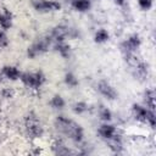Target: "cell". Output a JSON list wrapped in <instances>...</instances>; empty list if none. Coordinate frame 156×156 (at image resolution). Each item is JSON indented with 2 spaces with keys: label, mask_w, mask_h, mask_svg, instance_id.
<instances>
[{
  "label": "cell",
  "mask_w": 156,
  "mask_h": 156,
  "mask_svg": "<svg viewBox=\"0 0 156 156\" xmlns=\"http://www.w3.org/2000/svg\"><path fill=\"white\" fill-rule=\"evenodd\" d=\"M56 127L57 129H60L62 133L67 134L69 138H72L74 141H80L83 139V129L79 124H77L76 122L63 117V116H58L56 118Z\"/></svg>",
  "instance_id": "6da1fadb"
},
{
  "label": "cell",
  "mask_w": 156,
  "mask_h": 156,
  "mask_svg": "<svg viewBox=\"0 0 156 156\" xmlns=\"http://www.w3.org/2000/svg\"><path fill=\"white\" fill-rule=\"evenodd\" d=\"M21 80L27 85L32 88H39L45 82V77L41 72H27L21 74Z\"/></svg>",
  "instance_id": "7a4b0ae2"
},
{
  "label": "cell",
  "mask_w": 156,
  "mask_h": 156,
  "mask_svg": "<svg viewBox=\"0 0 156 156\" xmlns=\"http://www.w3.org/2000/svg\"><path fill=\"white\" fill-rule=\"evenodd\" d=\"M34 9L40 12H48V11H57L61 9V5L57 1L54 0H37L33 2Z\"/></svg>",
  "instance_id": "3957f363"
},
{
  "label": "cell",
  "mask_w": 156,
  "mask_h": 156,
  "mask_svg": "<svg viewBox=\"0 0 156 156\" xmlns=\"http://www.w3.org/2000/svg\"><path fill=\"white\" fill-rule=\"evenodd\" d=\"M96 90H98L102 96H105V98L108 99V100H115V99L117 98V91L115 90V88H112V87H111L107 82H105V80H101V82L98 83Z\"/></svg>",
  "instance_id": "277c9868"
},
{
  "label": "cell",
  "mask_w": 156,
  "mask_h": 156,
  "mask_svg": "<svg viewBox=\"0 0 156 156\" xmlns=\"http://www.w3.org/2000/svg\"><path fill=\"white\" fill-rule=\"evenodd\" d=\"M27 121H29V123H27V128L29 134H32L33 136H40L43 133V129L40 127V124L38 123V119L35 117H29L27 118Z\"/></svg>",
  "instance_id": "5b68a950"
},
{
  "label": "cell",
  "mask_w": 156,
  "mask_h": 156,
  "mask_svg": "<svg viewBox=\"0 0 156 156\" xmlns=\"http://www.w3.org/2000/svg\"><path fill=\"white\" fill-rule=\"evenodd\" d=\"M46 46H48L46 43L43 41V40H40V41L33 44L30 48H28V56H29L30 58H34L35 56L43 54V52L46 50Z\"/></svg>",
  "instance_id": "8992f818"
},
{
  "label": "cell",
  "mask_w": 156,
  "mask_h": 156,
  "mask_svg": "<svg viewBox=\"0 0 156 156\" xmlns=\"http://www.w3.org/2000/svg\"><path fill=\"white\" fill-rule=\"evenodd\" d=\"M139 45H140V38H139L138 34H133V35H130V37L123 43V46L126 48V50H127L128 52L136 50V49L139 48Z\"/></svg>",
  "instance_id": "52a82bcc"
},
{
  "label": "cell",
  "mask_w": 156,
  "mask_h": 156,
  "mask_svg": "<svg viewBox=\"0 0 156 156\" xmlns=\"http://www.w3.org/2000/svg\"><path fill=\"white\" fill-rule=\"evenodd\" d=\"M99 134L104 138V139H112L116 134V128L112 124H102L99 128Z\"/></svg>",
  "instance_id": "ba28073f"
},
{
  "label": "cell",
  "mask_w": 156,
  "mask_h": 156,
  "mask_svg": "<svg viewBox=\"0 0 156 156\" xmlns=\"http://www.w3.org/2000/svg\"><path fill=\"white\" fill-rule=\"evenodd\" d=\"M2 73L5 74L6 78H9L11 80H16L21 77V73H20L18 68L15 67V66H5L4 69H2Z\"/></svg>",
  "instance_id": "9c48e42d"
},
{
  "label": "cell",
  "mask_w": 156,
  "mask_h": 156,
  "mask_svg": "<svg viewBox=\"0 0 156 156\" xmlns=\"http://www.w3.org/2000/svg\"><path fill=\"white\" fill-rule=\"evenodd\" d=\"M72 6L74 10L84 12L90 9L91 2H90V0H72Z\"/></svg>",
  "instance_id": "30bf717a"
},
{
  "label": "cell",
  "mask_w": 156,
  "mask_h": 156,
  "mask_svg": "<svg viewBox=\"0 0 156 156\" xmlns=\"http://www.w3.org/2000/svg\"><path fill=\"white\" fill-rule=\"evenodd\" d=\"M133 111L135 115V118L139 121H146V116H147V108L140 106V105H133Z\"/></svg>",
  "instance_id": "8fae6325"
},
{
  "label": "cell",
  "mask_w": 156,
  "mask_h": 156,
  "mask_svg": "<svg viewBox=\"0 0 156 156\" xmlns=\"http://www.w3.org/2000/svg\"><path fill=\"white\" fill-rule=\"evenodd\" d=\"M108 38H110V35H108V32H107L106 29H99V30L95 33V35H94L95 43H99V44L107 41Z\"/></svg>",
  "instance_id": "7c38bea8"
},
{
  "label": "cell",
  "mask_w": 156,
  "mask_h": 156,
  "mask_svg": "<svg viewBox=\"0 0 156 156\" xmlns=\"http://www.w3.org/2000/svg\"><path fill=\"white\" fill-rule=\"evenodd\" d=\"M145 101H146V105L150 107V110L155 108V91L154 90H147L145 93Z\"/></svg>",
  "instance_id": "4fadbf2b"
},
{
  "label": "cell",
  "mask_w": 156,
  "mask_h": 156,
  "mask_svg": "<svg viewBox=\"0 0 156 156\" xmlns=\"http://www.w3.org/2000/svg\"><path fill=\"white\" fill-rule=\"evenodd\" d=\"M0 26L2 29H9L11 27V15H9V12L0 15Z\"/></svg>",
  "instance_id": "5bb4252c"
},
{
  "label": "cell",
  "mask_w": 156,
  "mask_h": 156,
  "mask_svg": "<svg viewBox=\"0 0 156 156\" xmlns=\"http://www.w3.org/2000/svg\"><path fill=\"white\" fill-rule=\"evenodd\" d=\"M50 104H51V106H52L54 108H63V106H65V100H63L62 96L55 95V96L51 99Z\"/></svg>",
  "instance_id": "9a60e30c"
},
{
  "label": "cell",
  "mask_w": 156,
  "mask_h": 156,
  "mask_svg": "<svg viewBox=\"0 0 156 156\" xmlns=\"http://www.w3.org/2000/svg\"><path fill=\"white\" fill-rule=\"evenodd\" d=\"M56 50L61 54V56H63V57H68V55H69V46L67 45V44H65V43H62V41H60L57 45H56Z\"/></svg>",
  "instance_id": "2e32d148"
},
{
  "label": "cell",
  "mask_w": 156,
  "mask_h": 156,
  "mask_svg": "<svg viewBox=\"0 0 156 156\" xmlns=\"http://www.w3.org/2000/svg\"><path fill=\"white\" fill-rule=\"evenodd\" d=\"M65 83L68 85V87H77L78 85V79L76 78V76L73 73H67L65 76Z\"/></svg>",
  "instance_id": "e0dca14e"
},
{
  "label": "cell",
  "mask_w": 156,
  "mask_h": 156,
  "mask_svg": "<svg viewBox=\"0 0 156 156\" xmlns=\"http://www.w3.org/2000/svg\"><path fill=\"white\" fill-rule=\"evenodd\" d=\"M87 110H88V105H87L85 102H83V101L77 102V104L73 106V111H74L76 113H78V115H80V113L85 112Z\"/></svg>",
  "instance_id": "ac0fdd59"
},
{
  "label": "cell",
  "mask_w": 156,
  "mask_h": 156,
  "mask_svg": "<svg viewBox=\"0 0 156 156\" xmlns=\"http://www.w3.org/2000/svg\"><path fill=\"white\" fill-rule=\"evenodd\" d=\"M99 115H100V118L104 119V121H110L112 118V113L107 107H101Z\"/></svg>",
  "instance_id": "d6986e66"
},
{
  "label": "cell",
  "mask_w": 156,
  "mask_h": 156,
  "mask_svg": "<svg viewBox=\"0 0 156 156\" xmlns=\"http://www.w3.org/2000/svg\"><path fill=\"white\" fill-rule=\"evenodd\" d=\"M146 122H149V123H150V126H151L152 128H155V124H156V118H155V113H154V110H147Z\"/></svg>",
  "instance_id": "ffe728a7"
},
{
  "label": "cell",
  "mask_w": 156,
  "mask_h": 156,
  "mask_svg": "<svg viewBox=\"0 0 156 156\" xmlns=\"http://www.w3.org/2000/svg\"><path fill=\"white\" fill-rule=\"evenodd\" d=\"M138 4L143 10H149L152 6V0H138Z\"/></svg>",
  "instance_id": "44dd1931"
},
{
  "label": "cell",
  "mask_w": 156,
  "mask_h": 156,
  "mask_svg": "<svg viewBox=\"0 0 156 156\" xmlns=\"http://www.w3.org/2000/svg\"><path fill=\"white\" fill-rule=\"evenodd\" d=\"M9 44V39L5 34V32L0 30V48H5Z\"/></svg>",
  "instance_id": "7402d4cb"
},
{
  "label": "cell",
  "mask_w": 156,
  "mask_h": 156,
  "mask_svg": "<svg viewBox=\"0 0 156 156\" xmlns=\"http://www.w3.org/2000/svg\"><path fill=\"white\" fill-rule=\"evenodd\" d=\"M117 5H119V6H122V5H124L126 4V0H113Z\"/></svg>",
  "instance_id": "603a6c76"
}]
</instances>
